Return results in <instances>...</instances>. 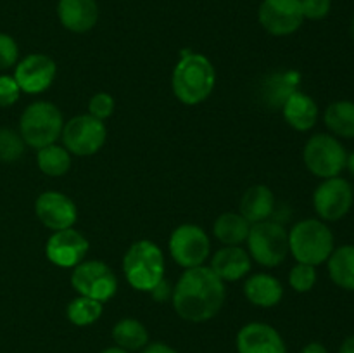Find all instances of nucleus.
<instances>
[{
	"label": "nucleus",
	"instance_id": "f257e3e1",
	"mask_svg": "<svg viewBox=\"0 0 354 353\" xmlns=\"http://www.w3.org/2000/svg\"><path fill=\"white\" fill-rule=\"evenodd\" d=\"M225 284L209 266L187 269L173 287V308L189 322H206L216 317L225 303Z\"/></svg>",
	"mask_w": 354,
	"mask_h": 353
},
{
	"label": "nucleus",
	"instance_id": "f03ea898",
	"mask_svg": "<svg viewBox=\"0 0 354 353\" xmlns=\"http://www.w3.org/2000/svg\"><path fill=\"white\" fill-rule=\"evenodd\" d=\"M216 83L214 66L203 54L183 51L182 59L173 69L171 87L173 93L180 102L196 106L211 96Z\"/></svg>",
	"mask_w": 354,
	"mask_h": 353
},
{
	"label": "nucleus",
	"instance_id": "7ed1b4c3",
	"mask_svg": "<svg viewBox=\"0 0 354 353\" xmlns=\"http://www.w3.org/2000/svg\"><path fill=\"white\" fill-rule=\"evenodd\" d=\"M334 249L332 230L317 218L299 221L289 232V253L297 263L317 266L327 262Z\"/></svg>",
	"mask_w": 354,
	"mask_h": 353
},
{
	"label": "nucleus",
	"instance_id": "20e7f679",
	"mask_svg": "<svg viewBox=\"0 0 354 353\" xmlns=\"http://www.w3.org/2000/svg\"><path fill=\"white\" fill-rule=\"evenodd\" d=\"M123 272L128 284L137 291H149L165 279V256L156 242L142 239L128 248L123 260Z\"/></svg>",
	"mask_w": 354,
	"mask_h": 353
},
{
	"label": "nucleus",
	"instance_id": "39448f33",
	"mask_svg": "<svg viewBox=\"0 0 354 353\" xmlns=\"http://www.w3.org/2000/svg\"><path fill=\"white\" fill-rule=\"evenodd\" d=\"M62 128H64L62 113L55 104L47 100L30 104L21 114L19 135L23 137L24 144L33 149L54 144L61 137Z\"/></svg>",
	"mask_w": 354,
	"mask_h": 353
},
{
	"label": "nucleus",
	"instance_id": "423d86ee",
	"mask_svg": "<svg viewBox=\"0 0 354 353\" xmlns=\"http://www.w3.org/2000/svg\"><path fill=\"white\" fill-rule=\"evenodd\" d=\"M249 256L263 266H277L289 255V232L272 220L252 224L248 235Z\"/></svg>",
	"mask_w": 354,
	"mask_h": 353
},
{
	"label": "nucleus",
	"instance_id": "0eeeda50",
	"mask_svg": "<svg viewBox=\"0 0 354 353\" xmlns=\"http://www.w3.org/2000/svg\"><path fill=\"white\" fill-rule=\"evenodd\" d=\"M303 159L306 168L315 176L325 180L341 175L342 170L346 168L348 152L334 135L317 134L304 145Z\"/></svg>",
	"mask_w": 354,
	"mask_h": 353
},
{
	"label": "nucleus",
	"instance_id": "6e6552de",
	"mask_svg": "<svg viewBox=\"0 0 354 353\" xmlns=\"http://www.w3.org/2000/svg\"><path fill=\"white\" fill-rule=\"evenodd\" d=\"M61 137L69 154L92 156L106 144L107 128L92 114H80L64 125Z\"/></svg>",
	"mask_w": 354,
	"mask_h": 353
},
{
	"label": "nucleus",
	"instance_id": "1a4fd4ad",
	"mask_svg": "<svg viewBox=\"0 0 354 353\" xmlns=\"http://www.w3.org/2000/svg\"><path fill=\"white\" fill-rule=\"evenodd\" d=\"M71 284L80 296L104 301L111 300L118 291V279L113 270L99 260H88L75 266Z\"/></svg>",
	"mask_w": 354,
	"mask_h": 353
},
{
	"label": "nucleus",
	"instance_id": "9d476101",
	"mask_svg": "<svg viewBox=\"0 0 354 353\" xmlns=\"http://www.w3.org/2000/svg\"><path fill=\"white\" fill-rule=\"evenodd\" d=\"M209 237L199 225L183 224L169 237V253L183 269L201 266L209 256Z\"/></svg>",
	"mask_w": 354,
	"mask_h": 353
},
{
	"label": "nucleus",
	"instance_id": "9b49d317",
	"mask_svg": "<svg viewBox=\"0 0 354 353\" xmlns=\"http://www.w3.org/2000/svg\"><path fill=\"white\" fill-rule=\"evenodd\" d=\"M354 194L351 183L341 176L325 179L317 187L313 196V206L318 217L325 221H337L349 213Z\"/></svg>",
	"mask_w": 354,
	"mask_h": 353
},
{
	"label": "nucleus",
	"instance_id": "f8f14e48",
	"mask_svg": "<svg viewBox=\"0 0 354 353\" xmlns=\"http://www.w3.org/2000/svg\"><path fill=\"white\" fill-rule=\"evenodd\" d=\"M258 17L261 26L273 37H287L303 26L301 0H263Z\"/></svg>",
	"mask_w": 354,
	"mask_h": 353
},
{
	"label": "nucleus",
	"instance_id": "ddd939ff",
	"mask_svg": "<svg viewBox=\"0 0 354 353\" xmlns=\"http://www.w3.org/2000/svg\"><path fill=\"white\" fill-rule=\"evenodd\" d=\"M55 78L54 59L45 54H30L19 61L14 69V80L21 92L40 93L52 85Z\"/></svg>",
	"mask_w": 354,
	"mask_h": 353
},
{
	"label": "nucleus",
	"instance_id": "4468645a",
	"mask_svg": "<svg viewBox=\"0 0 354 353\" xmlns=\"http://www.w3.org/2000/svg\"><path fill=\"white\" fill-rule=\"evenodd\" d=\"M88 253V241L82 232L75 228L55 230L48 237L45 246V255L57 266H76L83 262Z\"/></svg>",
	"mask_w": 354,
	"mask_h": 353
},
{
	"label": "nucleus",
	"instance_id": "2eb2a0df",
	"mask_svg": "<svg viewBox=\"0 0 354 353\" xmlns=\"http://www.w3.org/2000/svg\"><path fill=\"white\" fill-rule=\"evenodd\" d=\"M35 211H37L38 220L50 230L71 228L78 217L75 203L66 194L55 192V190L40 194L35 203Z\"/></svg>",
	"mask_w": 354,
	"mask_h": 353
},
{
	"label": "nucleus",
	"instance_id": "dca6fc26",
	"mask_svg": "<svg viewBox=\"0 0 354 353\" xmlns=\"http://www.w3.org/2000/svg\"><path fill=\"white\" fill-rule=\"evenodd\" d=\"M239 353H287V346L275 327L263 322L245 324L237 334Z\"/></svg>",
	"mask_w": 354,
	"mask_h": 353
},
{
	"label": "nucleus",
	"instance_id": "f3484780",
	"mask_svg": "<svg viewBox=\"0 0 354 353\" xmlns=\"http://www.w3.org/2000/svg\"><path fill=\"white\" fill-rule=\"evenodd\" d=\"M57 16L62 26L73 33H86L99 19L95 0H59Z\"/></svg>",
	"mask_w": 354,
	"mask_h": 353
},
{
	"label": "nucleus",
	"instance_id": "a211bd4d",
	"mask_svg": "<svg viewBox=\"0 0 354 353\" xmlns=\"http://www.w3.org/2000/svg\"><path fill=\"white\" fill-rule=\"evenodd\" d=\"M209 269L221 280H239L251 270V256L241 246H225L214 253Z\"/></svg>",
	"mask_w": 354,
	"mask_h": 353
},
{
	"label": "nucleus",
	"instance_id": "6ab92c4d",
	"mask_svg": "<svg viewBox=\"0 0 354 353\" xmlns=\"http://www.w3.org/2000/svg\"><path fill=\"white\" fill-rule=\"evenodd\" d=\"M283 118L297 132H308L317 125L318 106L308 93L294 92L282 106Z\"/></svg>",
	"mask_w": 354,
	"mask_h": 353
},
{
	"label": "nucleus",
	"instance_id": "aec40b11",
	"mask_svg": "<svg viewBox=\"0 0 354 353\" xmlns=\"http://www.w3.org/2000/svg\"><path fill=\"white\" fill-rule=\"evenodd\" d=\"M244 294L252 305L261 308L275 307L282 301L283 287L279 279L268 273H254L244 284Z\"/></svg>",
	"mask_w": 354,
	"mask_h": 353
},
{
	"label": "nucleus",
	"instance_id": "412c9836",
	"mask_svg": "<svg viewBox=\"0 0 354 353\" xmlns=\"http://www.w3.org/2000/svg\"><path fill=\"white\" fill-rule=\"evenodd\" d=\"M275 208V196L266 185H252L241 199V215L249 224H259L272 217Z\"/></svg>",
	"mask_w": 354,
	"mask_h": 353
},
{
	"label": "nucleus",
	"instance_id": "4be33fe9",
	"mask_svg": "<svg viewBox=\"0 0 354 353\" xmlns=\"http://www.w3.org/2000/svg\"><path fill=\"white\" fill-rule=\"evenodd\" d=\"M327 262L334 284L346 291H354V246L346 244L334 249Z\"/></svg>",
	"mask_w": 354,
	"mask_h": 353
},
{
	"label": "nucleus",
	"instance_id": "5701e85b",
	"mask_svg": "<svg viewBox=\"0 0 354 353\" xmlns=\"http://www.w3.org/2000/svg\"><path fill=\"white\" fill-rule=\"evenodd\" d=\"M251 224L241 213H223L213 225L214 237L225 246H239L248 241Z\"/></svg>",
	"mask_w": 354,
	"mask_h": 353
},
{
	"label": "nucleus",
	"instance_id": "b1692460",
	"mask_svg": "<svg viewBox=\"0 0 354 353\" xmlns=\"http://www.w3.org/2000/svg\"><path fill=\"white\" fill-rule=\"evenodd\" d=\"M113 339L127 352H140L149 345V331L135 318H123L113 327Z\"/></svg>",
	"mask_w": 354,
	"mask_h": 353
},
{
	"label": "nucleus",
	"instance_id": "393cba45",
	"mask_svg": "<svg viewBox=\"0 0 354 353\" xmlns=\"http://www.w3.org/2000/svg\"><path fill=\"white\" fill-rule=\"evenodd\" d=\"M324 121L328 130L342 138H354V102L337 100L325 109Z\"/></svg>",
	"mask_w": 354,
	"mask_h": 353
},
{
	"label": "nucleus",
	"instance_id": "a878e982",
	"mask_svg": "<svg viewBox=\"0 0 354 353\" xmlns=\"http://www.w3.org/2000/svg\"><path fill=\"white\" fill-rule=\"evenodd\" d=\"M38 168L41 173L48 176H61L71 166V156H69L68 149L61 147V145L50 144L47 147L38 149L37 154Z\"/></svg>",
	"mask_w": 354,
	"mask_h": 353
},
{
	"label": "nucleus",
	"instance_id": "bb28decb",
	"mask_svg": "<svg viewBox=\"0 0 354 353\" xmlns=\"http://www.w3.org/2000/svg\"><path fill=\"white\" fill-rule=\"evenodd\" d=\"M69 322L75 325H90L93 322H97L102 315V303L97 300L86 296H78L68 305V310H66Z\"/></svg>",
	"mask_w": 354,
	"mask_h": 353
},
{
	"label": "nucleus",
	"instance_id": "cd10ccee",
	"mask_svg": "<svg viewBox=\"0 0 354 353\" xmlns=\"http://www.w3.org/2000/svg\"><path fill=\"white\" fill-rule=\"evenodd\" d=\"M24 141L12 128H0V161L14 163L23 156Z\"/></svg>",
	"mask_w": 354,
	"mask_h": 353
},
{
	"label": "nucleus",
	"instance_id": "c85d7f7f",
	"mask_svg": "<svg viewBox=\"0 0 354 353\" xmlns=\"http://www.w3.org/2000/svg\"><path fill=\"white\" fill-rule=\"evenodd\" d=\"M317 282V270L313 265H306V263H297L289 275V284L294 291L297 293H308L315 287Z\"/></svg>",
	"mask_w": 354,
	"mask_h": 353
},
{
	"label": "nucleus",
	"instance_id": "c756f323",
	"mask_svg": "<svg viewBox=\"0 0 354 353\" xmlns=\"http://www.w3.org/2000/svg\"><path fill=\"white\" fill-rule=\"evenodd\" d=\"M19 47L10 35L0 33V69H9L17 64Z\"/></svg>",
	"mask_w": 354,
	"mask_h": 353
},
{
	"label": "nucleus",
	"instance_id": "7c9ffc66",
	"mask_svg": "<svg viewBox=\"0 0 354 353\" xmlns=\"http://www.w3.org/2000/svg\"><path fill=\"white\" fill-rule=\"evenodd\" d=\"M114 111V99L106 92H99L90 99L88 102V114H92L97 120H106L113 114Z\"/></svg>",
	"mask_w": 354,
	"mask_h": 353
},
{
	"label": "nucleus",
	"instance_id": "2f4dec72",
	"mask_svg": "<svg viewBox=\"0 0 354 353\" xmlns=\"http://www.w3.org/2000/svg\"><path fill=\"white\" fill-rule=\"evenodd\" d=\"M21 89L14 76L0 75V107H10L19 100Z\"/></svg>",
	"mask_w": 354,
	"mask_h": 353
},
{
	"label": "nucleus",
	"instance_id": "473e14b6",
	"mask_svg": "<svg viewBox=\"0 0 354 353\" xmlns=\"http://www.w3.org/2000/svg\"><path fill=\"white\" fill-rule=\"evenodd\" d=\"M304 19L320 21L328 16L332 7V0H301Z\"/></svg>",
	"mask_w": 354,
	"mask_h": 353
},
{
	"label": "nucleus",
	"instance_id": "72a5a7b5",
	"mask_svg": "<svg viewBox=\"0 0 354 353\" xmlns=\"http://www.w3.org/2000/svg\"><path fill=\"white\" fill-rule=\"evenodd\" d=\"M149 293H151V296L154 298V301L165 303V301H168L169 298H173V286L168 282V280L162 279V280H159V282L156 284V286L152 287Z\"/></svg>",
	"mask_w": 354,
	"mask_h": 353
},
{
	"label": "nucleus",
	"instance_id": "f704fd0d",
	"mask_svg": "<svg viewBox=\"0 0 354 353\" xmlns=\"http://www.w3.org/2000/svg\"><path fill=\"white\" fill-rule=\"evenodd\" d=\"M140 353H178L171 346L165 345V343H151L145 348L140 350Z\"/></svg>",
	"mask_w": 354,
	"mask_h": 353
},
{
	"label": "nucleus",
	"instance_id": "c9c22d12",
	"mask_svg": "<svg viewBox=\"0 0 354 353\" xmlns=\"http://www.w3.org/2000/svg\"><path fill=\"white\" fill-rule=\"evenodd\" d=\"M301 353H328V352L322 343H308V345L301 350Z\"/></svg>",
	"mask_w": 354,
	"mask_h": 353
},
{
	"label": "nucleus",
	"instance_id": "e433bc0d",
	"mask_svg": "<svg viewBox=\"0 0 354 353\" xmlns=\"http://www.w3.org/2000/svg\"><path fill=\"white\" fill-rule=\"evenodd\" d=\"M339 353H354V334L348 336V338L342 341L341 348H339Z\"/></svg>",
	"mask_w": 354,
	"mask_h": 353
},
{
	"label": "nucleus",
	"instance_id": "4c0bfd02",
	"mask_svg": "<svg viewBox=\"0 0 354 353\" xmlns=\"http://www.w3.org/2000/svg\"><path fill=\"white\" fill-rule=\"evenodd\" d=\"M346 168L351 172V175L354 176V152H351V154L348 156V161H346Z\"/></svg>",
	"mask_w": 354,
	"mask_h": 353
},
{
	"label": "nucleus",
	"instance_id": "58836bf2",
	"mask_svg": "<svg viewBox=\"0 0 354 353\" xmlns=\"http://www.w3.org/2000/svg\"><path fill=\"white\" fill-rule=\"evenodd\" d=\"M100 353H130V352H127V350L120 348V346H111V348L102 350V352H100Z\"/></svg>",
	"mask_w": 354,
	"mask_h": 353
},
{
	"label": "nucleus",
	"instance_id": "ea45409f",
	"mask_svg": "<svg viewBox=\"0 0 354 353\" xmlns=\"http://www.w3.org/2000/svg\"><path fill=\"white\" fill-rule=\"evenodd\" d=\"M349 30H351V37H353V40H354V17H353V21H351V28H349Z\"/></svg>",
	"mask_w": 354,
	"mask_h": 353
}]
</instances>
